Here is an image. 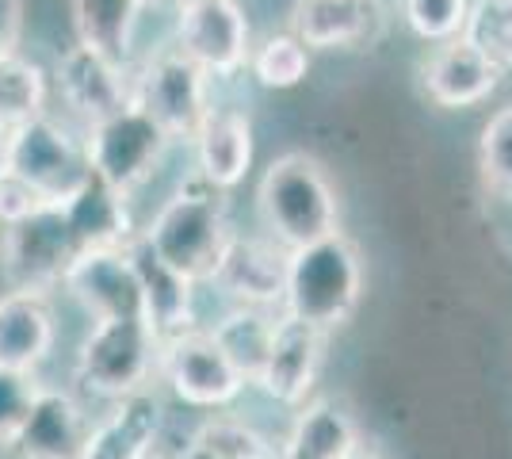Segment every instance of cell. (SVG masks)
Instances as JSON below:
<instances>
[{
	"mask_svg": "<svg viewBox=\"0 0 512 459\" xmlns=\"http://www.w3.org/2000/svg\"><path fill=\"white\" fill-rule=\"evenodd\" d=\"M161 421H165V406H161V394L153 387L123 394L88 429V444L81 459H146L157 448Z\"/></svg>",
	"mask_w": 512,
	"mask_h": 459,
	"instance_id": "cell-18",
	"label": "cell"
},
{
	"mask_svg": "<svg viewBox=\"0 0 512 459\" xmlns=\"http://www.w3.org/2000/svg\"><path fill=\"white\" fill-rule=\"evenodd\" d=\"M276 314L279 310H260V306H234L230 314H222L211 326L214 341L222 352L234 360V368L245 375V383L256 387L260 368L268 360V345L276 333Z\"/></svg>",
	"mask_w": 512,
	"mask_h": 459,
	"instance_id": "cell-24",
	"label": "cell"
},
{
	"mask_svg": "<svg viewBox=\"0 0 512 459\" xmlns=\"http://www.w3.org/2000/svg\"><path fill=\"white\" fill-rule=\"evenodd\" d=\"M146 459H169V456H161V452H157V448H153V452H150V456H146Z\"/></svg>",
	"mask_w": 512,
	"mask_h": 459,
	"instance_id": "cell-37",
	"label": "cell"
},
{
	"mask_svg": "<svg viewBox=\"0 0 512 459\" xmlns=\"http://www.w3.org/2000/svg\"><path fill=\"white\" fill-rule=\"evenodd\" d=\"M81 253L88 249L65 203H50L0 230V280L8 291L50 295L54 287H62L65 272Z\"/></svg>",
	"mask_w": 512,
	"mask_h": 459,
	"instance_id": "cell-5",
	"label": "cell"
},
{
	"mask_svg": "<svg viewBox=\"0 0 512 459\" xmlns=\"http://www.w3.org/2000/svg\"><path fill=\"white\" fill-rule=\"evenodd\" d=\"M348 459H383V456H379L371 444H363V440H360V444H356V452H352Z\"/></svg>",
	"mask_w": 512,
	"mask_h": 459,
	"instance_id": "cell-33",
	"label": "cell"
},
{
	"mask_svg": "<svg viewBox=\"0 0 512 459\" xmlns=\"http://www.w3.org/2000/svg\"><path fill=\"white\" fill-rule=\"evenodd\" d=\"M50 81L65 111L81 123V131L134 100V73L123 62H111L107 54L81 43H73L58 58Z\"/></svg>",
	"mask_w": 512,
	"mask_h": 459,
	"instance_id": "cell-11",
	"label": "cell"
},
{
	"mask_svg": "<svg viewBox=\"0 0 512 459\" xmlns=\"http://www.w3.org/2000/svg\"><path fill=\"white\" fill-rule=\"evenodd\" d=\"M88 421L85 406L77 402V394L65 387H50L43 383L35 394V406L27 421L20 425V433L12 440L16 459H81L88 444Z\"/></svg>",
	"mask_w": 512,
	"mask_h": 459,
	"instance_id": "cell-14",
	"label": "cell"
},
{
	"mask_svg": "<svg viewBox=\"0 0 512 459\" xmlns=\"http://www.w3.org/2000/svg\"><path fill=\"white\" fill-rule=\"evenodd\" d=\"M157 375L169 383L180 402H188L195 410H226L249 387L245 375L234 368V360L214 341L211 329L199 326L161 341Z\"/></svg>",
	"mask_w": 512,
	"mask_h": 459,
	"instance_id": "cell-7",
	"label": "cell"
},
{
	"mask_svg": "<svg viewBox=\"0 0 512 459\" xmlns=\"http://www.w3.org/2000/svg\"><path fill=\"white\" fill-rule=\"evenodd\" d=\"M23 35V0H0V58L16 54Z\"/></svg>",
	"mask_w": 512,
	"mask_h": 459,
	"instance_id": "cell-32",
	"label": "cell"
},
{
	"mask_svg": "<svg viewBox=\"0 0 512 459\" xmlns=\"http://www.w3.org/2000/svg\"><path fill=\"white\" fill-rule=\"evenodd\" d=\"M501 69L493 66L486 54H478L474 46L459 35L448 43H436V50L421 62V88L436 108H478L486 104L497 85H501Z\"/></svg>",
	"mask_w": 512,
	"mask_h": 459,
	"instance_id": "cell-17",
	"label": "cell"
},
{
	"mask_svg": "<svg viewBox=\"0 0 512 459\" xmlns=\"http://www.w3.org/2000/svg\"><path fill=\"white\" fill-rule=\"evenodd\" d=\"M157 349H161V337L142 314L92 322L77 352L73 379L81 391L115 402L123 394L150 387V375L157 372Z\"/></svg>",
	"mask_w": 512,
	"mask_h": 459,
	"instance_id": "cell-6",
	"label": "cell"
},
{
	"mask_svg": "<svg viewBox=\"0 0 512 459\" xmlns=\"http://www.w3.org/2000/svg\"><path fill=\"white\" fill-rule=\"evenodd\" d=\"M142 238L150 241V249L161 261L176 268L180 276H188L192 284L214 280L222 253L234 238L226 192L195 176L192 184L176 188L165 199V207L153 215Z\"/></svg>",
	"mask_w": 512,
	"mask_h": 459,
	"instance_id": "cell-1",
	"label": "cell"
},
{
	"mask_svg": "<svg viewBox=\"0 0 512 459\" xmlns=\"http://www.w3.org/2000/svg\"><path fill=\"white\" fill-rule=\"evenodd\" d=\"M363 299V264L356 245L344 234L302 245L287 253V284H283V314L299 318L321 333L344 326Z\"/></svg>",
	"mask_w": 512,
	"mask_h": 459,
	"instance_id": "cell-3",
	"label": "cell"
},
{
	"mask_svg": "<svg viewBox=\"0 0 512 459\" xmlns=\"http://www.w3.org/2000/svg\"><path fill=\"white\" fill-rule=\"evenodd\" d=\"M142 16L138 0H73V31L77 43L107 54L111 62L127 66L134 46V27Z\"/></svg>",
	"mask_w": 512,
	"mask_h": 459,
	"instance_id": "cell-23",
	"label": "cell"
},
{
	"mask_svg": "<svg viewBox=\"0 0 512 459\" xmlns=\"http://www.w3.org/2000/svg\"><path fill=\"white\" fill-rule=\"evenodd\" d=\"M211 284L222 287L234 306H260L279 310L283 284H287V249L272 238H241L234 234Z\"/></svg>",
	"mask_w": 512,
	"mask_h": 459,
	"instance_id": "cell-16",
	"label": "cell"
},
{
	"mask_svg": "<svg viewBox=\"0 0 512 459\" xmlns=\"http://www.w3.org/2000/svg\"><path fill=\"white\" fill-rule=\"evenodd\" d=\"M4 142H8V131H0V161H4Z\"/></svg>",
	"mask_w": 512,
	"mask_h": 459,
	"instance_id": "cell-36",
	"label": "cell"
},
{
	"mask_svg": "<svg viewBox=\"0 0 512 459\" xmlns=\"http://www.w3.org/2000/svg\"><path fill=\"white\" fill-rule=\"evenodd\" d=\"M249 69L264 88H295L310 73V46L295 31L268 35L249 54Z\"/></svg>",
	"mask_w": 512,
	"mask_h": 459,
	"instance_id": "cell-26",
	"label": "cell"
},
{
	"mask_svg": "<svg viewBox=\"0 0 512 459\" xmlns=\"http://www.w3.org/2000/svg\"><path fill=\"white\" fill-rule=\"evenodd\" d=\"M43 387L39 372H16V368H0V456L12 452V440L27 421L35 394Z\"/></svg>",
	"mask_w": 512,
	"mask_h": 459,
	"instance_id": "cell-31",
	"label": "cell"
},
{
	"mask_svg": "<svg viewBox=\"0 0 512 459\" xmlns=\"http://www.w3.org/2000/svg\"><path fill=\"white\" fill-rule=\"evenodd\" d=\"M463 39L501 73L512 69V0H470Z\"/></svg>",
	"mask_w": 512,
	"mask_h": 459,
	"instance_id": "cell-27",
	"label": "cell"
},
{
	"mask_svg": "<svg viewBox=\"0 0 512 459\" xmlns=\"http://www.w3.org/2000/svg\"><path fill=\"white\" fill-rule=\"evenodd\" d=\"M142 8H157V4H165V0H138Z\"/></svg>",
	"mask_w": 512,
	"mask_h": 459,
	"instance_id": "cell-35",
	"label": "cell"
},
{
	"mask_svg": "<svg viewBox=\"0 0 512 459\" xmlns=\"http://www.w3.org/2000/svg\"><path fill=\"white\" fill-rule=\"evenodd\" d=\"M58 341L54 303L39 291H4L0 295V368L39 372Z\"/></svg>",
	"mask_w": 512,
	"mask_h": 459,
	"instance_id": "cell-19",
	"label": "cell"
},
{
	"mask_svg": "<svg viewBox=\"0 0 512 459\" xmlns=\"http://www.w3.org/2000/svg\"><path fill=\"white\" fill-rule=\"evenodd\" d=\"M360 444V429L352 414L329 402V398H314L302 402L291 433L276 448V459H348Z\"/></svg>",
	"mask_w": 512,
	"mask_h": 459,
	"instance_id": "cell-22",
	"label": "cell"
},
{
	"mask_svg": "<svg viewBox=\"0 0 512 459\" xmlns=\"http://www.w3.org/2000/svg\"><path fill=\"white\" fill-rule=\"evenodd\" d=\"M176 50L211 81H230L249 66V20L237 0H192L176 8Z\"/></svg>",
	"mask_w": 512,
	"mask_h": 459,
	"instance_id": "cell-10",
	"label": "cell"
},
{
	"mask_svg": "<svg viewBox=\"0 0 512 459\" xmlns=\"http://www.w3.org/2000/svg\"><path fill=\"white\" fill-rule=\"evenodd\" d=\"M134 104L169 138H192L214 108L211 77L188 54L169 46L134 73Z\"/></svg>",
	"mask_w": 512,
	"mask_h": 459,
	"instance_id": "cell-9",
	"label": "cell"
},
{
	"mask_svg": "<svg viewBox=\"0 0 512 459\" xmlns=\"http://www.w3.org/2000/svg\"><path fill=\"white\" fill-rule=\"evenodd\" d=\"M291 31L310 50H363L386 31L383 0H295Z\"/></svg>",
	"mask_w": 512,
	"mask_h": 459,
	"instance_id": "cell-15",
	"label": "cell"
},
{
	"mask_svg": "<svg viewBox=\"0 0 512 459\" xmlns=\"http://www.w3.org/2000/svg\"><path fill=\"white\" fill-rule=\"evenodd\" d=\"M50 104V73L20 50L0 58V131H16L23 123L46 115Z\"/></svg>",
	"mask_w": 512,
	"mask_h": 459,
	"instance_id": "cell-25",
	"label": "cell"
},
{
	"mask_svg": "<svg viewBox=\"0 0 512 459\" xmlns=\"http://www.w3.org/2000/svg\"><path fill=\"white\" fill-rule=\"evenodd\" d=\"M325 337L318 326H306L291 314H276V333L268 345V360L260 368L256 387L268 394L272 402L283 406H302L306 394L314 391V379L321 372V356H325Z\"/></svg>",
	"mask_w": 512,
	"mask_h": 459,
	"instance_id": "cell-13",
	"label": "cell"
},
{
	"mask_svg": "<svg viewBox=\"0 0 512 459\" xmlns=\"http://www.w3.org/2000/svg\"><path fill=\"white\" fill-rule=\"evenodd\" d=\"M169 134L153 123L146 111L130 100L127 108L85 127V146L92 173L107 180L115 192L130 196L138 184H146L161 157L169 150Z\"/></svg>",
	"mask_w": 512,
	"mask_h": 459,
	"instance_id": "cell-8",
	"label": "cell"
},
{
	"mask_svg": "<svg viewBox=\"0 0 512 459\" xmlns=\"http://www.w3.org/2000/svg\"><path fill=\"white\" fill-rule=\"evenodd\" d=\"M180 459H214V456H207V452H203L199 444H188V448H184V456H180Z\"/></svg>",
	"mask_w": 512,
	"mask_h": 459,
	"instance_id": "cell-34",
	"label": "cell"
},
{
	"mask_svg": "<svg viewBox=\"0 0 512 459\" xmlns=\"http://www.w3.org/2000/svg\"><path fill=\"white\" fill-rule=\"evenodd\" d=\"M184 4H192V0H176V8H184Z\"/></svg>",
	"mask_w": 512,
	"mask_h": 459,
	"instance_id": "cell-38",
	"label": "cell"
},
{
	"mask_svg": "<svg viewBox=\"0 0 512 459\" xmlns=\"http://www.w3.org/2000/svg\"><path fill=\"white\" fill-rule=\"evenodd\" d=\"M398 12L421 43L436 46L463 35L470 0H398Z\"/></svg>",
	"mask_w": 512,
	"mask_h": 459,
	"instance_id": "cell-29",
	"label": "cell"
},
{
	"mask_svg": "<svg viewBox=\"0 0 512 459\" xmlns=\"http://www.w3.org/2000/svg\"><path fill=\"white\" fill-rule=\"evenodd\" d=\"M0 173L20 180L27 192H35L39 203H65L73 199L92 176V161H88L85 131L77 134L65 127L62 119H54L50 111L23 123L16 131H8L4 142V161Z\"/></svg>",
	"mask_w": 512,
	"mask_h": 459,
	"instance_id": "cell-4",
	"label": "cell"
},
{
	"mask_svg": "<svg viewBox=\"0 0 512 459\" xmlns=\"http://www.w3.org/2000/svg\"><path fill=\"white\" fill-rule=\"evenodd\" d=\"M478 169L497 199L512 203V104L493 111L478 138Z\"/></svg>",
	"mask_w": 512,
	"mask_h": 459,
	"instance_id": "cell-28",
	"label": "cell"
},
{
	"mask_svg": "<svg viewBox=\"0 0 512 459\" xmlns=\"http://www.w3.org/2000/svg\"><path fill=\"white\" fill-rule=\"evenodd\" d=\"M256 207L268 238L279 241L287 253L314 245L329 234H341V207H337L333 180L310 153L276 157L256 184Z\"/></svg>",
	"mask_w": 512,
	"mask_h": 459,
	"instance_id": "cell-2",
	"label": "cell"
},
{
	"mask_svg": "<svg viewBox=\"0 0 512 459\" xmlns=\"http://www.w3.org/2000/svg\"><path fill=\"white\" fill-rule=\"evenodd\" d=\"M62 287L81 303L92 322L107 318H146L142 306V284L130 264L127 245H107V249H88L77 257V264L65 272Z\"/></svg>",
	"mask_w": 512,
	"mask_h": 459,
	"instance_id": "cell-12",
	"label": "cell"
},
{
	"mask_svg": "<svg viewBox=\"0 0 512 459\" xmlns=\"http://www.w3.org/2000/svg\"><path fill=\"white\" fill-rule=\"evenodd\" d=\"M192 146L199 176L214 188L230 192L249 176V165H253V123L237 108H211L199 131L192 134Z\"/></svg>",
	"mask_w": 512,
	"mask_h": 459,
	"instance_id": "cell-21",
	"label": "cell"
},
{
	"mask_svg": "<svg viewBox=\"0 0 512 459\" xmlns=\"http://www.w3.org/2000/svg\"><path fill=\"white\" fill-rule=\"evenodd\" d=\"M127 253L134 272H138V284H142V306H146V322L153 326V333L165 341V337H176V333L192 329L195 326L192 280L161 261L150 249V241L142 238V230L127 241Z\"/></svg>",
	"mask_w": 512,
	"mask_h": 459,
	"instance_id": "cell-20",
	"label": "cell"
},
{
	"mask_svg": "<svg viewBox=\"0 0 512 459\" xmlns=\"http://www.w3.org/2000/svg\"><path fill=\"white\" fill-rule=\"evenodd\" d=\"M214 459H276V448L237 417H214L192 437Z\"/></svg>",
	"mask_w": 512,
	"mask_h": 459,
	"instance_id": "cell-30",
	"label": "cell"
}]
</instances>
